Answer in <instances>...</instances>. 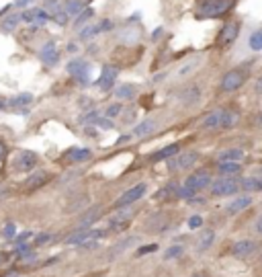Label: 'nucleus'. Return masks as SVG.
Segmentation results:
<instances>
[{"mask_svg": "<svg viewBox=\"0 0 262 277\" xmlns=\"http://www.w3.org/2000/svg\"><path fill=\"white\" fill-rule=\"evenodd\" d=\"M235 0H207L205 4L199 6L197 16L199 19H215V16H221L233 6Z\"/></svg>", "mask_w": 262, "mask_h": 277, "instance_id": "1", "label": "nucleus"}, {"mask_svg": "<svg viewBox=\"0 0 262 277\" xmlns=\"http://www.w3.org/2000/svg\"><path fill=\"white\" fill-rule=\"evenodd\" d=\"M240 179L238 177H219L215 179L209 191H211L213 197H228V195H235L240 191Z\"/></svg>", "mask_w": 262, "mask_h": 277, "instance_id": "2", "label": "nucleus"}, {"mask_svg": "<svg viewBox=\"0 0 262 277\" xmlns=\"http://www.w3.org/2000/svg\"><path fill=\"white\" fill-rule=\"evenodd\" d=\"M244 82H246V70H244V68H235V70H230L223 74L219 86L223 92H233V91H238Z\"/></svg>", "mask_w": 262, "mask_h": 277, "instance_id": "3", "label": "nucleus"}, {"mask_svg": "<svg viewBox=\"0 0 262 277\" xmlns=\"http://www.w3.org/2000/svg\"><path fill=\"white\" fill-rule=\"evenodd\" d=\"M37 164V154L29 150H21L13 156V169L16 172H31Z\"/></svg>", "mask_w": 262, "mask_h": 277, "instance_id": "4", "label": "nucleus"}, {"mask_svg": "<svg viewBox=\"0 0 262 277\" xmlns=\"http://www.w3.org/2000/svg\"><path fill=\"white\" fill-rule=\"evenodd\" d=\"M211 183H213L211 172L209 170H197V172H193V175H189V179L185 181V187H189L193 193H199V191H203V189L211 187Z\"/></svg>", "mask_w": 262, "mask_h": 277, "instance_id": "5", "label": "nucleus"}, {"mask_svg": "<svg viewBox=\"0 0 262 277\" xmlns=\"http://www.w3.org/2000/svg\"><path fill=\"white\" fill-rule=\"evenodd\" d=\"M66 70H68V74H72L80 84H88V76H90V64L88 62L72 60V62L66 64Z\"/></svg>", "mask_w": 262, "mask_h": 277, "instance_id": "6", "label": "nucleus"}, {"mask_svg": "<svg viewBox=\"0 0 262 277\" xmlns=\"http://www.w3.org/2000/svg\"><path fill=\"white\" fill-rule=\"evenodd\" d=\"M197 160H199V154H197V152H180V154H176L174 158H170L168 169H170L172 172L187 170V169L193 167V164H195Z\"/></svg>", "mask_w": 262, "mask_h": 277, "instance_id": "7", "label": "nucleus"}, {"mask_svg": "<svg viewBox=\"0 0 262 277\" xmlns=\"http://www.w3.org/2000/svg\"><path fill=\"white\" fill-rule=\"evenodd\" d=\"M131 220H133V210H131V207L119 210V212H115V215L109 218V230H115V232L125 230Z\"/></svg>", "mask_w": 262, "mask_h": 277, "instance_id": "8", "label": "nucleus"}, {"mask_svg": "<svg viewBox=\"0 0 262 277\" xmlns=\"http://www.w3.org/2000/svg\"><path fill=\"white\" fill-rule=\"evenodd\" d=\"M146 185L144 183H139V185H135V187H131V189H127V191L121 195L119 199H117V207H127V205H131V203H135V201H139L144 195H146Z\"/></svg>", "mask_w": 262, "mask_h": 277, "instance_id": "9", "label": "nucleus"}, {"mask_svg": "<svg viewBox=\"0 0 262 277\" xmlns=\"http://www.w3.org/2000/svg\"><path fill=\"white\" fill-rule=\"evenodd\" d=\"M238 33H240V25L238 23H225L223 25V29L219 31V37H217V46L219 47H228L230 43L238 37Z\"/></svg>", "mask_w": 262, "mask_h": 277, "instance_id": "10", "label": "nucleus"}, {"mask_svg": "<svg viewBox=\"0 0 262 277\" xmlns=\"http://www.w3.org/2000/svg\"><path fill=\"white\" fill-rule=\"evenodd\" d=\"M117 74H119V70H117L115 66H104L101 76H99V80H97V86H99L101 91H111L113 86H115Z\"/></svg>", "mask_w": 262, "mask_h": 277, "instance_id": "11", "label": "nucleus"}, {"mask_svg": "<svg viewBox=\"0 0 262 277\" xmlns=\"http://www.w3.org/2000/svg\"><path fill=\"white\" fill-rule=\"evenodd\" d=\"M256 240H250V238H246V240H238L235 245L232 246V255L235 257V259H248L252 253L256 250Z\"/></svg>", "mask_w": 262, "mask_h": 277, "instance_id": "12", "label": "nucleus"}, {"mask_svg": "<svg viewBox=\"0 0 262 277\" xmlns=\"http://www.w3.org/2000/svg\"><path fill=\"white\" fill-rule=\"evenodd\" d=\"M252 199L250 195H240V197H235L232 203H228V207H225V212H228L230 215H235V214H242L244 210H248V207L252 205Z\"/></svg>", "mask_w": 262, "mask_h": 277, "instance_id": "13", "label": "nucleus"}, {"mask_svg": "<svg viewBox=\"0 0 262 277\" xmlns=\"http://www.w3.org/2000/svg\"><path fill=\"white\" fill-rule=\"evenodd\" d=\"M39 58L43 60V64H47V66L58 64L59 62V54H58V49H56V43L54 41L45 43V46L41 47V51H39Z\"/></svg>", "mask_w": 262, "mask_h": 277, "instance_id": "14", "label": "nucleus"}, {"mask_svg": "<svg viewBox=\"0 0 262 277\" xmlns=\"http://www.w3.org/2000/svg\"><path fill=\"white\" fill-rule=\"evenodd\" d=\"M49 181V175L45 170H35L31 177H27V181H25V189L27 191H35V189H39L43 187Z\"/></svg>", "mask_w": 262, "mask_h": 277, "instance_id": "15", "label": "nucleus"}, {"mask_svg": "<svg viewBox=\"0 0 262 277\" xmlns=\"http://www.w3.org/2000/svg\"><path fill=\"white\" fill-rule=\"evenodd\" d=\"M223 113H225V109H215L211 111V113H207V117L203 119V129H219L221 123H223Z\"/></svg>", "mask_w": 262, "mask_h": 277, "instance_id": "16", "label": "nucleus"}, {"mask_svg": "<svg viewBox=\"0 0 262 277\" xmlns=\"http://www.w3.org/2000/svg\"><path fill=\"white\" fill-rule=\"evenodd\" d=\"M213 240H215V230L207 228L199 234V240H197V250L199 253H205V250H209L213 246Z\"/></svg>", "mask_w": 262, "mask_h": 277, "instance_id": "17", "label": "nucleus"}, {"mask_svg": "<svg viewBox=\"0 0 262 277\" xmlns=\"http://www.w3.org/2000/svg\"><path fill=\"white\" fill-rule=\"evenodd\" d=\"M180 150V144H170V146H166V148H160L158 152H154L150 154V160L154 162H158V160H166V158H172V156H176Z\"/></svg>", "mask_w": 262, "mask_h": 277, "instance_id": "18", "label": "nucleus"}, {"mask_svg": "<svg viewBox=\"0 0 262 277\" xmlns=\"http://www.w3.org/2000/svg\"><path fill=\"white\" fill-rule=\"evenodd\" d=\"M244 156H246V154H244L242 148H228V150L219 152L217 160H219V162H242Z\"/></svg>", "mask_w": 262, "mask_h": 277, "instance_id": "19", "label": "nucleus"}, {"mask_svg": "<svg viewBox=\"0 0 262 277\" xmlns=\"http://www.w3.org/2000/svg\"><path fill=\"white\" fill-rule=\"evenodd\" d=\"M201 99V89L199 86H189V89H185L180 92V103L182 105H195V103H199Z\"/></svg>", "mask_w": 262, "mask_h": 277, "instance_id": "20", "label": "nucleus"}, {"mask_svg": "<svg viewBox=\"0 0 262 277\" xmlns=\"http://www.w3.org/2000/svg\"><path fill=\"white\" fill-rule=\"evenodd\" d=\"M88 238H94V230H88V228H82V230H78L74 232L72 236H68L66 238V245H84Z\"/></svg>", "mask_w": 262, "mask_h": 277, "instance_id": "21", "label": "nucleus"}, {"mask_svg": "<svg viewBox=\"0 0 262 277\" xmlns=\"http://www.w3.org/2000/svg\"><path fill=\"white\" fill-rule=\"evenodd\" d=\"M217 170H219L221 177H238L242 172V164L240 162H219L217 164Z\"/></svg>", "mask_w": 262, "mask_h": 277, "instance_id": "22", "label": "nucleus"}, {"mask_svg": "<svg viewBox=\"0 0 262 277\" xmlns=\"http://www.w3.org/2000/svg\"><path fill=\"white\" fill-rule=\"evenodd\" d=\"M90 156H92V152L88 148H70L66 152V160H70V162H84Z\"/></svg>", "mask_w": 262, "mask_h": 277, "instance_id": "23", "label": "nucleus"}, {"mask_svg": "<svg viewBox=\"0 0 262 277\" xmlns=\"http://www.w3.org/2000/svg\"><path fill=\"white\" fill-rule=\"evenodd\" d=\"M240 187L244 191L258 193V191H262V177H244V179H240Z\"/></svg>", "mask_w": 262, "mask_h": 277, "instance_id": "24", "label": "nucleus"}, {"mask_svg": "<svg viewBox=\"0 0 262 277\" xmlns=\"http://www.w3.org/2000/svg\"><path fill=\"white\" fill-rule=\"evenodd\" d=\"M21 21H23V15L21 13H13V15H8L2 23H0V29H2L4 33H11V31L16 29V25H19Z\"/></svg>", "mask_w": 262, "mask_h": 277, "instance_id": "25", "label": "nucleus"}, {"mask_svg": "<svg viewBox=\"0 0 262 277\" xmlns=\"http://www.w3.org/2000/svg\"><path fill=\"white\" fill-rule=\"evenodd\" d=\"M86 2H90V0H74V2H66L64 4V11L70 15V16H78L82 13V6Z\"/></svg>", "mask_w": 262, "mask_h": 277, "instance_id": "26", "label": "nucleus"}, {"mask_svg": "<svg viewBox=\"0 0 262 277\" xmlns=\"http://www.w3.org/2000/svg\"><path fill=\"white\" fill-rule=\"evenodd\" d=\"M154 127H156V123L152 119H146V121H142L135 129H133V136L135 138H144V136H147L150 132H154Z\"/></svg>", "mask_w": 262, "mask_h": 277, "instance_id": "27", "label": "nucleus"}, {"mask_svg": "<svg viewBox=\"0 0 262 277\" xmlns=\"http://www.w3.org/2000/svg\"><path fill=\"white\" fill-rule=\"evenodd\" d=\"M101 214H102V207H92L90 212H86V215H82L80 226H82V228L90 226V224H92L94 220H99V218H101Z\"/></svg>", "mask_w": 262, "mask_h": 277, "instance_id": "28", "label": "nucleus"}, {"mask_svg": "<svg viewBox=\"0 0 262 277\" xmlns=\"http://www.w3.org/2000/svg\"><path fill=\"white\" fill-rule=\"evenodd\" d=\"M33 101V94H29V92H23V94H16V97H13L11 101H8V105L11 107H25V105H29V103Z\"/></svg>", "mask_w": 262, "mask_h": 277, "instance_id": "29", "label": "nucleus"}, {"mask_svg": "<svg viewBox=\"0 0 262 277\" xmlns=\"http://www.w3.org/2000/svg\"><path fill=\"white\" fill-rule=\"evenodd\" d=\"M135 94V86L133 84H121L115 89V97L117 99H131Z\"/></svg>", "mask_w": 262, "mask_h": 277, "instance_id": "30", "label": "nucleus"}, {"mask_svg": "<svg viewBox=\"0 0 262 277\" xmlns=\"http://www.w3.org/2000/svg\"><path fill=\"white\" fill-rule=\"evenodd\" d=\"M147 226H150L152 230L150 232H164L166 228H168V222H166L162 215H154V218L147 222Z\"/></svg>", "mask_w": 262, "mask_h": 277, "instance_id": "31", "label": "nucleus"}, {"mask_svg": "<svg viewBox=\"0 0 262 277\" xmlns=\"http://www.w3.org/2000/svg\"><path fill=\"white\" fill-rule=\"evenodd\" d=\"M102 31V27H101V23L99 25H88V27H84L82 31H80V39L82 41H88V39H92L97 33H101Z\"/></svg>", "mask_w": 262, "mask_h": 277, "instance_id": "32", "label": "nucleus"}, {"mask_svg": "<svg viewBox=\"0 0 262 277\" xmlns=\"http://www.w3.org/2000/svg\"><path fill=\"white\" fill-rule=\"evenodd\" d=\"M238 119H240V115L235 113V111H228V109H225V113H223V123H221V127H223V129H230V127H233L235 123H238Z\"/></svg>", "mask_w": 262, "mask_h": 277, "instance_id": "33", "label": "nucleus"}, {"mask_svg": "<svg viewBox=\"0 0 262 277\" xmlns=\"http://www.w3.org/2000/svg\"><path fill=\"white\" fill-rule=\"evenodd\" d=\"M248 46H250L252 51H260V49H262V29H258V31L252 33L250 39H248Z\"/></svg>", "mask_w": 262, "mask_h": 277, "instance_id": "34", "label": "nucleus"}, {"mask_svg": "<svg viewBox=\"0 0 262 277\" xmlns=\"http://www.w3.org/2000/svg\"><path fill=\"white\" fill-rule=\"evenodd\" d=\"M170 195H178V185L176 183H170L168 187L160 189V191L156 193V199H168Z\"/></svg>", "mask_w": 262, "mask_h": 277, "instance_id": "35", "label": "nucleus"}, {"mask_svg": "<svg viewBox=\"0 0 262 277\" xmlns=\"http://www.w3.org/2000/svg\"><path fill=\"white\" fill-rule=\"evenodd\" d=\"M92 16H94V11H92V8H84V11H82L80 15H78V16H76V21H74V25H76V27H80V25H84V23H88V21L92 19Z\"/></svg>", "mask_w": 262, "mask_h": 277, "instance_id": "36", "label": "nucleus"}, {"mask_svg": "<svg viewBox=\"0 0 262 277\" xmlns=\"http://www.w3.org/2000/svg\"><path fill=\"white\" fill-rule=\"evenodd\" d=\"M133 242H137V238H135V236H129V238H125V240H121L119 245H117L115 248L111 250V257H113V255H119V253H123V250H125L129 245H133Z\"/></svg>", "mask_w": 262, "mask_h": 277, "instance_id": "37", "label": "nucleus"}, {"mask_svg": "<svg viewBox=\"0 0 262 277\" xmlns=\"http://www.w3.org/2000/svg\"><path fill=\"white\" fill-rule=\"evenodd\" d=\"M101 117H99V111H90V113H86V115H80L78 117V121L84 125H90V123H97Z\"/></svg>", "mask_w": 262, "mask_h": 277, "instance_id": "38", "label": "nucleus"}, {"mask_svg": "<svg viewBox=\"0 0 262 277\" xmlns=\"http://www.w3.org/2000/svg\"><path fill=\"white\" fill-rule=\"evenodd\" d=\"M182 253H185V246L174 245V246H170V248H166V250H164V259H174V257H180Z\"/></svg>", "mask_w": 262, "mask_h": 277, "instance_id": "39", "label": "nucleus"}, {"mask_svg": "<svg viewBox=\"0 0 262 277\" xmlns=\"http://www.w3.org/2000/svg\"><path fill=\"white\" fill-rule=\"evenodd\" d=\"M56 238H58L56 234H47V232H43V234L35 236V246H43V245H47V242H54Z\"/></svg>", "mask_w": 262, "mask_h": 277, "instance_id": "40", "label": "nucleus"}, {"mask_svg": "<svg viewBox=\"0 0 262 277\" xmlns=\"http://www.w3.org/2000/svg\"><path fill=\"white\" fill-rule=\"evenodd\" d=\"M62 2L59 0H45V11L49 13V15H56L58 11H62Z\"/></svg>", "mask_w": 262, "mask_h": 277, "instance_id": "41", "label": "nucleus"}, {"mask_svg": "<svg viewBox=\"0 0 262 277\" xmlns=\"http://www.w3.org/2000/svg\"><path fill=\"white\" fill-rule=\"evenodd\" d=\"M51 21H56L58 25H62V27H64V25L70 21V15L64 11V8H62V11H58L56 15H51Z\"/></svg>", "mask_w": 262, "mask_h": 277, "instance_id": "42", "label": "nucleus"}, {"mask_svg": "<svg viewBox=\"0 0 262 277\" xmlns=\"http://www.w3.org/2000/svg\"><path fill=\"white\" fill-rule=\"evenodd\" d=\"M37 13H39V8H31V11H25V13H23V21H25V23H35V21H37Z\"/></svg>", "mask_w": 262, "mask_h": 277, "instance_id": "43", "label": "nucleus"}, {"mask_svg": "<svg viewBox=\"0 0 262 277\" xmlns=\"http://www.w3.org/2000/svg\"><path fill=\"white\" fill-rule=\"evenodd\" d=\"M201 226H203V218H201V215H190V218H189V228L197 230Z\"/></svg>", "mask_w": 262, "mask_h": 277, "instance_id": "44", "label": "nucleus"}, {"mask_svg": "<svg viewBox=\"0 0 262 277\" xmlns=\"http://www.w3.org/2000/svg\"><path fill=\"white\" fill-rule=\"evenodd\" d=\"M2 236L4 238H16V226L15 224H6L4 230H2Z\"/></svg>", "mask_w": 262, "mask_h": 277, "instance_id": "45", "label": "nucleus"}, {"mask_svg": "<svg viewBox=\"0 0 262 277\" xmlns=\"http://www.w3.org/2000/svg\"><path fill=\"white\" fill-rule=\"evenodd\" d=\"M119 113H121V105H119V103H115V105H109V109H107V117L109 119L117 117Z\"/></svg>", "mask_w": 262, "mask_h": 277, "instance_id": "46", "label": "nucleus"}, {"mask_svg": "<svg viewBox=\"0 0 262 277\" xmlns=\"http://www.w3.org/2000/svg\"><path fill=\"white\" fill-rule=\"evenodd\" d=\"M252 232H254L256 236H262V214L254 220V224H252Z\"/></svg>", "mask_w": 262, "mask_h": 277, "instance_id": "47", "label": "nucleus"}, {"mask_svg": "<svg viewBox=\"0 0 262 277\" xmlns=\"http://www.w3.org/2000/svg\"><path fill=\"white\" fill-rule=\"evenodd\" d=\"M197 64H199L197 60H193V62H189L185 68H180V70H178V74H180V76H187L189 72H193V70H195V68H197Z\"/></svg>", "mask_w": 262, "mask_h": 277, "instance_id": "48", "label": "nucleus"}, {"mask_svg": "<svg viewBox=\"0 0 262 277\" xmlns=\"http://www.w3.org/2000/svg\"><path fill=\"white\" fill-rule=\"evenodd\" d=\"M154 250H158V245H146V246H142V248H137V257H142V255H146V253H154Z\"/></svg>", "mask_w": 262, "mask_h": 277, "instance_id": "49", "label": "nucleus"}, {"mask_svg": "<svg viewBox=\"0 0 262 277\" xmlns=\"http://www.w3.org/2000/svg\"><path fill=\"white\" fill-rule=\"evenodd\" d=\"M51 19V15L47 13V11H41V8H39V13H37V21H35V23H37V25H43V23H47Z\"/></svg>", "mask_w": 262, "mask_h": 277, "instance_id": "50", "label": "nucleus"}, {"mask_svg": "<svg viewBox=\"0 0 262 277\" xmlns=\"http://www.w3.org/2000/svg\"><path fill=\"white\" fill-rule=\"evenodd\" d=\"M94 125H97V127H102V129H111V127H113V123H111V119H109V117H101Z\"/></svg>", "mask_w": 262, "mask_h": 277, "instance_id": "51", "label": "nucleus"}, {"mask_svg": "<svg viewBox=\"0 0 262 277\" xmlns=\"http://www.w3.org/2000/svg\"><path fill=\"white\" fill-rule=\"evenodd\" d=\"M29 238H33V232H23V234H19L15 240H16V245H23V242H27Z\"/></svg>", "mask_w": 262, "mask_h": 277, "instance_id": "52", "label": "nucleus"}, {"mask_svg": "<svg viewBox=\"0 0 262 277\" xmlns=\"http://www.w3.org/2000/svg\"><path fill=\"white\" fill-rule=\"evenodd\" d=\"M97 246H99V242H97V240H86L80 248H84V250H92V248H97Z\"/></svg>", "mask_w": 262, "mask_h": 277, "instance_id": "53", "label": "nucleus"}, {"mask_svg": "<svg viewBox=\"0 0 262 277\" xmlns=\"http://www.w3.org/2000/svg\"><path fill=\"white\" fill-rule=\"evenodd\" d=\"M254 92H256V94H262V76H258V78L254 80Z\"/></svg>", "mask_w": 262, "mask_h": 277, "instance_id": "54", "label": "nucleus"}, {"mask_svg": "<svg viewBox=\"0 0 262 277\" xmlns=\"http://www.w3.org/2000/svg\"><path fill=\"white\" fill-rule=\"evenodd\" d=\"M66 51H70V54H76V51H78V46H76V43H68Z\"/></svg>", "mask_w": 262, "mask_h": 277, "instance_id": "55", "label": "nucleus"}, {"mask_svg": "<svg viewBox=\"0 0 262 277\" xmlns=\"http://www.w3.org/2000/svg\"><path fill=\"white\" fill-rule=\"evenodd\" d=\"M29 2H31V0H16V2H15V4H16V6H19V8H23V6H27Z\"/></svg>", "mask_w": 262, "mask_h": 277, "instance_id": "56", "label": "nucleus"}, {"mask_svg": "<svg viewBox=\"0 0 262 277\" xmlns=\"http://www.w3.org/2000/svg\"><path fill=\"white\" fill-rule=\"evenodd\" d=\"M4 154H6V148H4V144H0V160L4 158Z\"/></svg>", "mask_w": 262, "mask_h": 277, "instance_id": "57", "label": "nucleus"}, {"mask_svg": "<svg viewBox=\"0 0 262 277\" xmlns=\"http://www.w3.org/2000/svg\"><path fill=\"white\" fill-rule=\"evenodd\" d=\"M193 277H209V273H207V271H197Z\"/></svg>", "mask_w": 262, "mask_h": 277, "instance_id": "58", "label": "nucleus"}, {"mask_svg": "<svg viewBox=\"0 0 262 277\" xmlns=\"http://www.w3.org/2000/svg\"><path fill=\"white\" fill-rule=\"evenodd\" d=\"M160 33H162V29H156V31H154V35H152V37H154V39H158V37H160Z\"/></svg>", "mask_w": 262, "mask_h": 277, "instance_id": "59", "label": "nucleus"}, {"mask_svg": "<svg viewBox=\"0 0 262 277\" xmlns=\"http://www.w3.org/2000/svg\"><path fill=\"white\" fill-rule=\"evenodd\" d=\"M4 261H6V257H4V255H0V265H2Z\"/></svg>", "mask_w": 262, "mask_h": 277, "instance_id": "60", "label": "nucleus"}, {"mask_svg": "<svg viewBox=\"0 0 262 277\" xmlns=\"http://www.w3.org/2000/svg\"><path fill=\"white\" fill-rule=\"evenodd\" d=\"M260 263H262V255H260Z\"/></svg>", "mask_w": 262, "mask_h": 277, "instance_id": "61", "label": "nucleus"}]
</instances>
